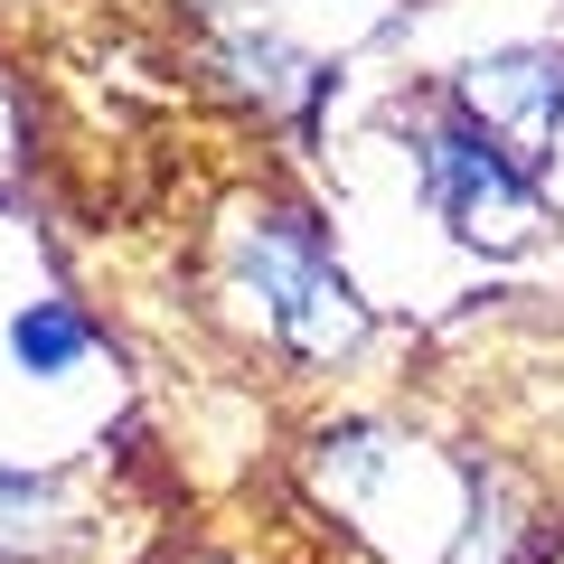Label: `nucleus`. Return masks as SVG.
Masks as SVG:
<instances>
[{"label": "nucleus", "mask_w": 564, "mask_h": 564, "mask_svg": "<svg viewBox=\"0 0 564 564\" xmlns=\"http://www.w3.org/2000/svg\"><path fill=\"white\" fill-rule=\"evenodd\" d=\"M404 151H414V180H423V198H433V217L462 245L508 254V245H527L545 226V198H536V180H527V161L508 141H489L470 113H452V104L443 113H414L404 122Z\"/></svg>", "instance_id": "nucleus-1"}, {"label": "nucleus", "mask_w": 564, "mask_h": 564, "mask_svg": "<svg viewBox=\"0 0 564 564\" xmlns=\"http://www.w3.org/2000/svg\"><path fill=\"white\" fill-rule=\"evenodd\" d=\"M66 536V508L47 480H29V470H0V564H29L47 555V545Z\"/></svg>", "instance_id": "nucleus-6"}, {"label": "nucleus", "mask_w": 564, "mask_h": 564, "mask_svg": "<svg viewBox=\"0 0 564 564\" xmlns=\"http://www.w3.org/2000/svg\"><path fill=\"white\" fill-rule=\"evenodd\" d=\"M226 76H236L245 95L282 104V113H311V104H321V66H311L302 47H282V39H226Z\"/></svg>", "instance_id": "nucleus-4"}, {"label": "nucleus", "mask_w": 564, "mask_h": 564, "mask_svg": "<svg viewBox=\"0 0 564 564\" xmlns=\"http://www.w3.org/2000/svg\"><path fill=\"white\" fill-rule=\"evenodd\" d=\"M462 113L508 151H545L564 122V47H499L462 66Z\"/></svg>", "instance_id": "nucleus-3"}, {"label": "nucleus", "mask_w": 564, "mask_h": 564, "mask_svg": "<svg viewBox=\"0 0 564 564\" xmlns=\"http://www.w3.org/2000/svg\"><path fill=\"white\" fill-rule=\"evenodd\" d=\"M236 282L263 302L273 339L302 348V358H339V348L367 329V311L348 302V282H339V263H329L321 226L292 217V207H282V217H263L254 236L236 245Z\"/></svg>", "instance_id": "nucleus-2"}, {"label": "nucleus", "mask_w": 564, "mask_h": 564, "mask_svg": "<svg viewBox=\"0 0 564 564\" xmlns=\"http://www.w3.org/2000/svg\"><path fill=\"white\" fill-rule=\"evenodd\" d=\"M85 348H95V329H85L76 302H29L20 321H10V358H20L29 377H66Z\"/></svg>", "instance_id": "nucleus-5"}]
</instances>
